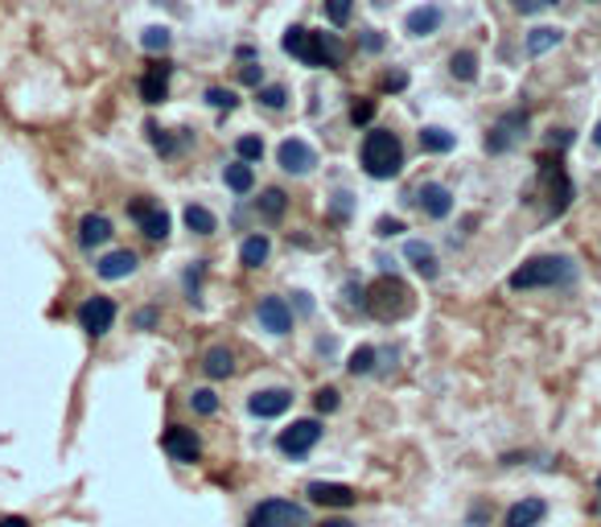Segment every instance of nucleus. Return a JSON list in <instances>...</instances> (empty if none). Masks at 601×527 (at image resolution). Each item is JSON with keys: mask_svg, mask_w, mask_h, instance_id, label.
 I'll use <instances>...</instances> for the list:
<instances>
[{"mask_svg": "<svg viewBox=\"0 0 601 527\" xmlns=\"http://www.w3.org/2000/svg\"><path fill=\"white\" fill-rule=\"evenodd\" d=\"M523 128H528V111H511V116H503V120L491 128V136H486V149L506 153L523 136Z\"/></svg>", "mask_w": 601, "mask_h": 527, "instance_id": "1a4fd4ad", "label": "nucleus"}, {"mask_svg": "<svg viewBox=\"0 0 601 527\" xmlns=\"http://www.w3.org/2000/svg\"><path fill=\"white\" fill-rule=\"evenodd\" d=\"M288 404H293V392H285V388H268V392H256L247 400L252 417H280V412H288Z\"/></svg>", "mask_w": 601, "mask_h": 527, "instance_id": "2eb2a0df", "label": "nucleus"}, {"mask_svg": "<svg viewBox=\"0 0 601 527\" xmlns=\"http://www.w3.org/2000/svg\"><path fill=\"white\" fill-rule=\"evenodd\" d=\"M593 145L601 149V120H598V128H593Z\"/></svg>", "mask_w": 601, "mask_h": 527, "instance_id": "09e8293b", "label": "nucleus"}, {"mask_svg": "<svg viewBox=\"0 0 601 527\" xmlns=\"http://www.w3.org/2000/svg\"><path fill=\"white\" fill-rule=\"evenodd\" d=\"M111 240V218L108 215H82L79 223V244L82 247H104Z\"/></svg>", "mask_w": 601, "mask_h": 527, "instance_id": "f3484780", "label": "nucleus"}, {"mask_svg": "<svg viewBox=\"0 0 601 527\" xmlns=\"http://www.w3.org/2000/svg\"><path fill=\"white\" fill-rule=\"evenodd\" d=\"M457 140H453V133H445V128H424L421 133V149L424 153H450Z\"/></svg>", "mask_w": 601, "mask_h": 527, "instance_id": "c756f323", "label": "nucleus"}, {"mask_svg": "<svg viewBox=\"0 0 601 527\" xmlns=\"http://www.w3.org/2000/svg\"><path fill=\"white\" fill-rule=\"evenodd\" d=\"M416 203H421V211L428 218H445L453 211V194L450 186H441V182H424V186L416 189Z\"/></svg>", "mask_w": 601, "mask_h": 527, "instance_id": "f8f14e48", "label": "nucleus"}, {"mask_svg": "<svg viewBox=\"0 0 601 527\" xmlns=\"http://www.w3.org/2000/svg\"><path fill=\"white\" fill-rule=\"evenodd\" d=\"M404 256L412 260V269L421 272V276H428V281L437 276V256H433V247H428V244H421V240H412V244L404 247Z\"/></svg>", "mask_w": 601, "mask_h": 527, "instance_id": "b1692460", "label": "nucleus"}, {"mask_svg": "<svg viewBox=\"0 0 601 527\" xmlns=\"http://www.w3.org/2000/svg\"><path fill=\"white\" fill-rule=\"evenodd\" d=\"M235 153H239V162H260L264 140L260 136H239V140H235Z\"/></svg>", "mask_w": 601, "mask_h": 527, "instance_id": "2f4dec72", "label": "nucleus"}, {"mask_svg": "<svg viewBox=\"0 0 601 527\" xmlns=\"http://www.w3.org/2000/svg\"><path fill=\"white\" fill-rule=\"evenodd\" d=\"M363 169H367L371 177H380V182L396 177L400 169H404L400 136L387 133V128H371V133L363 136Z\"/></svg>", "mask_w": 601, "mask_h": 527, "instance_id": "f03ea898", "label": "nucleus"}, {"mask_svg": "<svg viewBox=\"0 0 601 527\" xmlns=\"http://www.w3.org/2000/svg\"><path fill=\"white\" fill-rule=\"evenodd\" d=\"M540 4H548V0H515V9H520V13H535Z\"/></svg>", "mask_w": 601, "mask_h": 527, "instance_id": "37998d69", "label": "nucleus"}, {"mask_svg": "<svg viewBox=\"0 0 601 527\" xmlns=\"http://www.w3.org/2000/svg\"><path fill=\"white\" fill-rule=\"evenodd\" d=\"M351 9H355V0H326V17L334 26H346V21H351Z\"/></svg>", "mask_w": 601, "mask_h": 527, "instance_id": "f704fd0d", "label": "nucleus"}, {"mask_svg": "<svg viewBox=\"0 0 601 527\" xmlns=\"http://www.w3.org/2000/svg\"><path fill=\"white\" fill-rule=\"evenodd\" d=\"M322 527H355V524H351V519H326Z\"/></svg>", "mask_w": 601, "mask_h": 527, "instance_id": "de8ad7c7", "label": "nucleus"}, {"mask_svg": "<svg viewBox=\"0 0 601 527\" xmlns=\"http://www.w3.org/2000/svg\"><path fill=\"white\" fill-rule=\"evenodd\" d=\"M247 527H309V515H305L300 502L273 499V502H260V507L252 511V524Z\"/></svg>", "mask_w": 601, "mask_h": 527, "instance_id": "20e7f679", "label": "nucleus"}, {"mask_svg": "<svg viewBox=\"0 0 601 527\" xmlns=\"http://www.w3.org/2000/svg\"><path fill=\"white\" fill-rule=\"evenodd\" d=\"M223 182H227V189H235V194H247V189L256 186V174H252L247 162H235L223 169Z\"/></svg>", "mask_w": 601, "mask_h": 527, "instance_id": "393cba45", "label": "nucleus"}, {"mask_svg": "<svg viewBox=\"0 0 601 527\" xmlns=\"http://www.w3.org/2000/svg\"><path fill=\"white\" fill-rule=\"evenodd\" d=\"M577 276V264L564 256H535L511 272V289L528 293V289H552V284H569Z\"/></svg>", "mask_w": 601, "mask_h": 527, "instance_id": "f257e3e1", "label": "nucleus"}, {"mask_svg": "<svg viewBox=\"0 0 601 527\" xmlns=\"http://www.w3.org/2000/svg\"><path fill=\"white\" fill-rule=\"evenodd\" d=\"M412 38H428V33H437L441 29V9L437 4H424V9H412L408 21H404Z\"/></svg>", "mask_w": 601, "mask_h": 527, "instance_id": "a211bd4d", "label": "nucleus"}, {"mask_svg": "<svg viewBox=\"0 0 601 527\" xmlns=\"http://www.w3.org/2000/svg\"><path fill=\"white\" fill-rule=\"evenodd\" d=\"M203 375L206 379H231L235 375V354L227 347H210L203 354Z\"/></svg>", "mask_w": 601, "mask_h": 527, "instance_id": "6ab92c4d", "label": "nucleus"}, {"mask_svg": "<svg viewBox=\"0 0 601 527\" xmlns=\"http://www.w3.org/2000/svg\"><path fill=\"white\" fill-rule=\"evenodd\" d=\"M400 231H404V223H400V218H383V223H380V235H400Z\"/></svg>", "mask_w": 601, "mask_h": 527, "instance_id": "a19ab883", "label": "nucleus"}, {"mask_svg": "<svg viewBox=\"0 0 601 527\" xmlns=\"http://www.w3.org/2000/svg\"><path fill=\"white\" fill-rule=\"evenodd\" d=\"M544 515H548L544 499H523V502H515V507L506 511V527H535Z\"/></svg>", "mask_w": 601, "mask_h": 527, "instance_id": "aec40b11", "label": "nucleus"}, {"mask_svg": "<svg viewBox=\"0 0 601 527\" xmlns=\"http://www.w3.org/2000/svg\"><path fill=\"white\" fill-rule=\"evenodd\" d=\"M268 252H273V244H268L264 235H252V240H244V247H239V260H244L247 269H260L264 260H268Z\"/></svg>", "mask_w": 601, "mask_h": 527, "instance_id": "bb28decb", "label": "nucleus"}, {"mask_svg": "<svg viewBox=\"0 0 601 527\" xmlns=\"http://www.w3.org/2000/svg\"><path fill=\"white\" fill-rule=\"evenodd\" d=\"M367 313H375L380 322H396L412 310V289L400 276H380V281L367 289Z\"/></svg>", "mask_w": 601, "mask_h": 527, "instance_id": "7ed1b4c3", "label": "nucleus"}, {"mask_svg": "<svg viewBox=\"0 0 601 527\" xmlns=\"http://www.w3.org/2000/svg\"><path fill=\"white\" fill-rule=\"evenodd\" d=\"M0 527H29V519H21V515H4Z\"/></svg>", "mask_w": 601, "mask_h": 527, "instance_id": "a18cd8bd", "label": "nucleus"}, {"mask_svg": "<svg viewBox=\"0 0 601 527\" xmlns=\"http://www.w3.org/2000/svg\"><path fill=\"white\" fill-rule=\"evenodd\" d=\"M276 157H280V169H288V174H309L317 165V153L305 140H285Z\"/></svg>", "mask_w": 601, "mask_h": 527, "instance_id": "ddd939ff", "label": "nucleus"}, {"mask_svg": "<svg viewBox=\"0 0 601 527\" xmlns=\"http://www.w3.org/2000/svg\"><path fill=\"white\" fill-rule=\"evenodd\" d=\"M186 227L194 231V235H215V215L206 211V206H186Z\"/></svg>", "mask_w": 601, "mask_h": 527, "instance_id": "c85d7f7f", "label": "nucleus"}, {"mask_svg": "<svg viewBox=\"0 0 601 527\" xmlns=\"http://www.w3.org/2000/svg\"><path fill=\"white\" fill-rule=\"evenodd\" d=\"M561 41H564V33L556 26H535L532 33H528V55L540 58V55H548V50H556Z\"/></svg>", "mask_w": 601, "mask_h": 527, "instance_id": "5701e85b", "label": "nucleus"}, {"mask_svg": "<svg viewBox=\"0 0 601 527\" xmlns=\"http://www.w3.org/2000/svg\"><path fill=\"white\" fill-rule=\"evenodd\" d=\"M375 359H380V351H375V347H358L346 367H351V375H371V371H375Z\"/></svg>", "mask_w": 601, "mask_h": 527, "instance_id": "7c9ffc66", "label": "nucleus"}, {"mask_svg": "<svg viewBox=\"0 0 601 527\" xmlns=\"http://www.w3.org/2000/svg\"><path fill=\"white\" fill-rule=\"evenodd\" d=\"M190 404H194V412H198V417H215V412H219V400H215V392H210V388H198V392L190 396Z\"/></svg>", "mask_w": 601, "mask_h": 527, "instance_id": "473e14b6", "label": "nucleus"}, {"mask_svg": "<svg viewBox=\"0 0 601 527\" xmlns=\"http://www.w3.org/2000/svg\"><path fill=\"white\" fill-rule=\"evenodd\" d=\"M128 215L137 218L140 231H145L149 240H165V235H169V215H165L157 203H149V198H137V203L128 206Z\"/></svg>", "mask_w": 601, "mask_h": 527, "instance_id": "9d476101", "label": "nucleus"}, {"mask_svg": "<svg viewBox=\"0 0 601 527\" xmlns=\"http://www.w3.org/2000/svg\"><path fill=\"white\" fill-rule=\"evenodd\" d=\"M256 313H260L264 330H273V334H288L293 330V310L285 305V297H264Z\"/></svg>", "mask_w": 601, "mask_h": 527, "instance_id": "4468645a", "label": "nucleus"}, {"mask_svg": "<svg viewBox=\"0 0 601 527\" xmlns=\"http://www.w3.org/2000/svg\"><path fill=\"white\" fill-rule=\"evenodd\" d=\"M161 446H165V453L174 461H198V453H203V446H198V437H194V429H181V424H174V429H165V437H161Z\"/></svg>", "mask_w": 601, "mask_h": 527, "instance_id": "9b49d317", "label": "nucleus"}, {"mask_svg": "<svg viewBox=\"0 0 601 527\" xmlns=\"http://www.w3.org/2000/svg\"><path fill=\"white\" fill-rule=\"evenodd\" d=\"M598 515H601V478H598Z\"/></svg>", "mask_w": 601, "mask_h": 527, "instance_id": "8fccbe9b", "label": "nucleus"}, {"mask_svg": "<svg viewBox=\"0 0 601 527\" xmlns=\"http://www.w3.org/2000/svg\"><path fill=\"white\" fill-rule=\"evenodd\" d=\"M264 79V70L260 67H244V82H252V87H260Z\"/></svg>", "mask_w": 601, "mask_h": 527, "instance_id": "79ce46f5", "label": "nucleus"}, {"mask_svg": "<svg viewBox=\"0 0 601 527\" xmlns=\"http://www.w3.org/2000/svg\"><path fill=\"white\" fill-rule=\"evenodd\" d=\"M256 206H260V215L264 218H268V223H280V218H285V189H264V194H260V203H256Z\"/></svg>", "mask_w": 601, "mask_h": 527, "instance_id": "cd10ccee", "label": "nucleus"}, {"mask_svg": "<svg viewBox=\"0 0 601 527\" xmlns=\"http://www.w3.org/2000/svg\"><path fill=\"white\" fill-rule=\"evenodd\" d=\"M137 325H140V330H152V325H157V310H140Z\"/></svg>", "mask_w": 601, "mask_h": 527, "instance_id": "ea45409f", "label": "nucleus"}, {"mask_svg": "<svg viewBox=\"0 0 601 527\" xmlns=\"http://www.w3.org/2000/svg\"><path fill=\"white\" fill-rule=\"evenodd\" d=\"M450 75L462 82H474L479 79V55H474V50H457V55L450 58Z\"/></svg>", "mask_w": 601, "mask_h": 527, "instance_id": "a878e982", "label": "nucleus"}, {"mask_svg": "<svg viewBox=\"0 0 601 527\" xmlns=\"http://www.w3.org/2000/svg\"><path fill=\"white\" fill-rule=\"evenodd\" d=\"M206 104H210V108H227V111H231L235 108V95L223 91V87H210V91H206Z\"/></svg>", "mask_w": 601, "mask_h": 527, "instance_id": "e433bc0d", "label": "nucleus"}, {"mask_svg": "<svg viewBox=\"0 0 601 527\" xmlns=\"http://www.w3.org/2000/svg\"><path fill=\"white\" fill-rule=\"evenodd\" d=\"M540 174H544V186H548V194H552L548 215L552 218L564 215L569 203H573V182H569V174H564V165L556 162V157H544V162H540Z\"/></svg>", "mask_w": 601, "mask_h": 527, "instance_id": "423d86ee", "label": "nucleus"}, {"mask_svg": "<svg viewBox=\"0 0 601 527\" xmlns=\"http://www.w3.org/2000/svg\"><path fill=\"white\" fill-rule=\"evenodd\" d=\"M314 404L317 412H334V408H338V392H334V388H322V392L314 396Z\"/></svg>", "mask_w": 601, "mask_h": 527, "instance_id": "4c0bfd02", "label": "nucleus"}, {"mask_svg": "<svg viewBox=\"0 0 601 527\" xmlns=\"http://www.w3.org/2000/svg\"><path fill=\"white\" fill-rule=\"evenodd\" d=\"M317 441H322V424H317V420H297L293 429H285V433H280V441H276V446H280V453H288V458H305Z\"/></svg>", "mask_w": 601, "mask_h": 527, "instance_id": "0eeeda50", "label": "nucleus"}, {"mask_svg": "<svg viewBox=\"0 0 601 527\" xmlns=\"http://www.w3.org/2000/svg\"><path fill=\"white\" fill-rule=\"evenodd\" d=\"M404 75H387V79H383V87H387V91H400V87H404Z\"/></svg>", "mask_w": 601, "mask_h": 527, "instance_id": "c03bdc74", "label": "nucleus"}, {"mask_svg": "<svg viewBox=\"0 0 601 527\" xmlns=\"http://www.w3.org/2000/svg\"><path fill=\"white\" fill-rule=\"evenodd\" d=\"M137 272V256L132 252H111V256L99 260V276L104 281H124V276H132Z\"/></svg>", "mask_w": 601, "mask_h": 527, "instance_id": "412c9836", "label": "nucleus"}, {"mask_svg": "<svg viewBox=\"0 0 601 527\" xmlns=\"http://www.w3.org/2000/svg\"><path fill=\"white\" fill-rule=\"evenodd\" d=\"M564 145H569V133L556 128V133H552V149H564Z\"/></svg>", "mask_w": 601, "mask_h": 527, "instance_id": "49530a36", "label": "nucleus"}, {"mask_svg": "<svg viewBox=\"0 0 601 527\" xmlns=\"http://www.w3.org/2000/svg\"><path fill=\"white\" fill-rule=\"evenodd\" d=\"M111 322H116V301L111 297H91L79 305V325L87 330V334H108Z\"/></svg>", "mask_w": 601, "mask_h": 527, "instance_id": "6e6552de", "label": "nucleus"}, {"mask_svg": "<svg viewBox=\"0 0 601 527\" xmlns=\"http://www.w3.org/2000/svg\"><path fill=\"white\" fill-rule=\"evenodd\" d=\"M371 116H375V104H355V111H351V120L355 124H367Z\"/></svg>", "mask_w": 601, "mask_h": 527, "instance_id": "58836bf2", "label": "nucleus"}, {"mask_svg": "<svg viewBox=\"0 0 601 527\" xmlns=\"http://www.w3.org/2000/svg\"><path fill=\"white\" fill-rule=\"evenodd\" d=\"M140 46L149 50V55H157V50H169V29H145V38H140Z\"/></svg>", "mask_w": 601, "mask_h": 527, "instance_id": "72a5a7b5", "label": "nucleus"}, {"mask_svg": "<svg viewBox=\"0 0 601 527\" xmlns=\"http://www.w3.org/2000/svg\"><path fill=\"white\" fill-rule=\"evenodd\" d=\"M260 104H264V108L280 111V108H285V104H288L285 87H260Z\"/></svg>", "mask_w": 601, "mask_h": 527, "instance_id": "c9c22d12", "label": "nucleus"}, {"mask_svg": "<svg viewBox=\"0 0 601 527\" xmlns=\"http://www.w3.org/2000/svg\"><path fill=\"white\" fill-rule=\"evenodd\" d=\"M140 95H145V104H165L169 99V67H152L140 79Z\"/></svg>", "mask_w": 601, "mask_h": 527, "instance_id": "4be33fe9", "label": "nucleus"}, {"mask_svg": "<svg viewBox=\"0 0 601 527\" xmlns=\"http://www.w3.org/2000/svg\"><path fill=\"white\" fill-rule=\"evenodd\" d=\"M280 46H285V55L300 58L305 67H326V33H309V29L293 26Z\"/></svg>", "mask_w": 601, "mask_h": 527, "instance_id": "39448f33", "label": "nucleus"}, {"mask_svg": "<svg viewBox=\"0 0 601 527\" xmlns=\"http://www.w3.org/2000/svg\"><path fill=\"white\" fill-rule=\"evenodd\" d=\"M309 499L322 502V507H355V490L351 487H342V482H314L309 487Z\"/></svg>", "mask_w": 601, "mask_h": 527, "instance_id": "dca6fc26", "label": "nucleus"}]
</instances>
